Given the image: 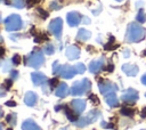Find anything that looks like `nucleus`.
<instances>
[{"label":"nucleus","mask_w":146,"mask_h":130,"mask_svg":"<svg viewBox=\"0 0 146 130\" xmlns=\"http://www.w3.org/2000/svg\"><path fill=\"white\" fill-rule=\"evenodd\" d=\"M145 35H146L145 27H143L141 25L137 23H130L127 27L124 40L129 43H136V42H140L141 40H144Z\"/></svg>","instance_id":"1"},{"label":"nucleus","mask_w":146,"mask_h":130,"mask_svg":"<svg viewBox=\"0 0 146 130\" xmlns=\"http://www.w3.org/2000/svg\"><path fill=\"white\" fill-rule=\"evenodd\" d=\"M52 73L57 74V75H59L64 79H72L75 74H78L74 66L68 65V64L60 65L57 60H55L52 63Z\"/></svg>","instance_id":"2"},{"label":"nucleus","mask_w":146,"mask_h":130,"mask_svg":"<svg viewBox=\"0 0 146 130\" xmlns=\"http://www.w3.org/2000/svg\"><path fill=\"white\" fill-rule=\"evenodd\" d=\"M100 115H102V113H100L99 109H96V108L95 109H91L86 115L79 117V120L76 122H74V125L78 127V128H84V127H87V125L96 122L100 117Z\"/></svg>","instance_id":"3"},{"label":"nucleus","mask_w":146,"mask_h":130,"mask_svg":"<svg viewBox=\"0 0 146 130\" xmlns=\"http://www.w3.org/2000/svg\"><path fill=\"white\" fill-rule=\"evenodd\" d=\"M24 63H25V65H27L30 67L39 68L44 63V54H42V51H40V50L33 51L29 56L24 57Z\"/></svg>","instance_id":"4"},{"label":"nucleus","mask_w":146,"mask_h":130,"mask_svg":"<svg viewBox=\"0 0 146 130\" xmlns=\"http://www.w3.org/2000/svg\"><path fill=\"white\" fill-rule=\"evenodd\" d=\"M91 89V81L87 78L75 81L73 83V86L71 87V94L72 96H82L84 94H87L89 90Z\"/></svg>","instance_id":"5"},{"label":"nucleus","mask_w":146,"mask_h":130,"mask_svg":"<svg viewBox=\"0 0 146 130\" xmlns=\"http://www.w3.org/2000/svg\"><path fill=\"white\" fill-rule=\"evenodd\" d=\"M3 24H5V29L6 31L8 32H13V31H18L23 27V21L19 15L17 14H11L9 15L5 21H3Z\"/></svg>","instance_id":"6"},{"label":"nucleus","mask_w":146,"mask_h":130,"mask_svg":"<svg viewBox=\"0 0 146 130\" xmlns=\"http://www.w3.org/2000/svg\"><path fill=\"white\" fill-rule=\"evenodd\" d=\"M48 30L51 34L55 35L56 39H60L62 36V31H63V19L60 17H56L51 19V22L48 25Z\"/></svg>","instance_id":"7"},{"label":"nucleus","mask_w":146,"mask_h":130,"mask_svg":"<svg viewBox=\"0 0 146 130\" xmlns=\"http://www.w3.org/2000/svg\"><path fill=\"white\" fill-rule=\"evenodd\" d=\"M98 89H99V91H100L102 95L106 96L108 94L115 92L119 88H117V86L115 83H113V82H111L108 80H99V82H98Z\"/></svg>","instance_id":"8"},{"label":"nucleus","mask_w":146,"mask_h":130,"mask_svg":"<svg viewBox=\"0 0 146 130\" xmlns=\"http://www.w3.org/2000/svg\"><path fill=\"white\" fill-rule=\"evenodd\" d=\"M139 96H138V91L132 89V88H129L127 89L122 95H121V99L124 101V103H128V104H133L138 100Z\"/></svg>","instance_id":"9"},{"label":"nucleus","mask_w":146,"mask_h":130,"mask_svg":"<svg viewBox=\"0 0 146 130\" xmlns=\"http://www.w3.org/2000/svg\"><path fill=\"white\" fill-rule=\"evenodd\" d=\"M82 17L83 16H81L78 11H70L66 15V21H67V24L70 26L74 27V26H78L82 22Z\"/></svg>","instance_id":"10"},{"label":"nucleus","mask_w":146,"mask_h":130,"mask_svg":"<svg viewBox=\"0 0 146 130\" xmlns=\"http://www.w3.org/2000/svg\"><path fill=\"white\" fill-rule=\"evenodd\" d=\"M104 65H105V58L102 56L100 58L90 62V64H89V71H90V73L97 74L98 72H100L104 68Z\"/></svg>","instance_id":"11"},{"label":"nucleus","mask_w":146,"mask_h":130,"mask_svg":"<svg viewBox=\"0 0 146 130\" xmlns=\"http://www.w3.org/2000/svg\"><path fill=\"white\" fill-rule=\"evenodd\" d=\"M86 106H87V103L84 99H73L71 101V107L78 115L82 114V112L86 109Z\"/></svg>","instance_id":"12"},{"label":"nucleus","mask_w":146,"mask_h":130,"mask_svg":"<svg viewBox=\"0 0 146 130\" xmlns=\"http://www.w3.org/2000/svg\"><path fill=\"white\" fill-rule=\"evenodd\" d=\"M80 54H81V51H80V49H79L75 44L68 46V47L66 48V50H65V55H66V57H67L70 60H75V59H78V58L80 57Z\"/></svg>","instance_id":"13"},{"label":"nucleus","mask_w":146,"mask_h":130,"mask_svg":"<svg viewBox=\"0 0 146 130\" xmlns=\"http://www.w3.org/2000/svg\"><path fill=\"white\" fill-rule=\"evenodd\" d=\"M31 79H32V82H33V84L34 86H42V84H44L46 82H48L47 80H48V78L43 74V73H41V72H33L32 74H31Z\"/></svg>","instance_id":"14"},{"label":"nucleus","mask_w":146,"mask_h":130,"mask_svg":"<svg viewBox=\"0 0 146 130\" xmlns=\"http://www.w3.org/2000/svg\"><path fill=\"white\" fill-rule=\"evenodd\" d=\"M122 71L128 76H136L139 72V68L136 64H123L122 65Z\"/></svg>","instance_id":"15"},{"label":"nucleus","mask_w":146,"mask_h":130,"mask_svg":"<svg viewBox=\"0 0 146 130\" xmlns=\"http://www.w3.org/2000/svg\"><path fill=\"white\" fill-rule=\"evenodd\" d=\"M68 87H67V84L65 83V82H60L57 87H56V89H55V95L57 96V97H59V98H64V97H66L67 95H68Z\"/></svg>","instance_id":"16"},{"label":"nucleus","mask_w":146,"mask_h":130,"mask_svg":"<svg viewBox=\"0 0 146 130\" xmlns=\"http://www.w3.org/2000/svg\"><path fill=\"white\" fill-rule=\"evenodd\" d=\"M36 101H38V95L35 92L27 91L25 94V96H24V103H25V105L32 107V106H34L36 104Z\"/></svg>","instance_id":"17"},{"label":"nucleus","mask_w":146,"mask_h":130,"mask_svg":"<svg viewBox=\"0 0 146 130\" xmlns=\"http://www.w3.org/2000/svg\"><path fill=\"white\" fill-rule=\"evenodd\" d=\"M22 130H42L32 119H27L22 123Z\"/></svg>","instance_id":"18"},{"label":"nucleus","mask_w":146,"mask_h":130,"mask_svg":"<svg viewBox=\"0 0 146 130\" xmlns=\"http://www.w3.org/2000/svg\"><path fill=\"white\" fill-rule=\"evenodd\" d=\"M105 101L110 107H117L119 106V99L114 92L108 94L105 96Z\"/></svg>","instance_id":"19"},{"label":"nucleus","mask_w":146,"mask_h":130,"mask_svg":"<svg viewBox=\"0 0 146 130\" xmlns=\"http://www.w3.org/2000/svg\"><path fill=\"white\" fill-rule=\"evenodd\" d=\"M64 113H65V115H66V117L71 121V122H76L79 119H78V114L72 109V108H70L67 105H64Z\"/></svg>","instance_id":"20"},{"label":"nucleus","mask_w":146,"mask_h":130,"mask_svg":"<svg viewBox=\"0 0 146 130\" xmlns=\"http://www.w3.org/2000/svg\"><path fill=\"white\" fill-rule=\"evenodd\" d=\"M91 38V32L86 30V29H80L78 31V34H76V40L78 41H87L88 39Z\"/></svg>","instance_id":"21"},{"label":"nucleus","mask_w":146,"mask_h":130,"mask_svg":"<svg viewBox=\"0 0 146 130\" xmlns=\"http://www.w3.org/2000/svg\"><path fill=\"white\" fill-rule=\"evenodd\" d=\"M6 5H10V6H13L14 8L22 9V8L25 7V0H10V1L6 2Z\"/></svg>","instance_id":"22"},{"label":"nucleus","mask_w":146,"mask_h":130,"mask_svg":"<svg viewBox=\"0 0 146 130\" xmlns=\"http://www.w3.org/2000/svg\"><path fill=\"white\" fill-rule=\"evenodd\" d=\"M120 113L123 115V116H128V117H132L135 115V109L133 108H130V107H122L120 109Z\"/></svg>","instance_id":"23"},{"label":"nucleus","mask_w":146,"mask_h":130,"mask_svg":"<svg viewBox=\"0 0 146 130\" xmlns=\"http://www.w3.org/2000/svg\"><path fill=\"white\" fill-rule=\"evenodd\" d=\"M136 21H137L138 23H140V24H143V23L146 22V14H145V11L143 10V8L139 9V11L137 13V15H136Z\"/></svg>","instance_id":"24"},{"label":"nucleus","mask_w":146,"mask_h":130,"mask_svg":"<svg viewBox=\"0 0 146 130\" xmlns=\"http://www.w3.org/2000/svg\"><path fill=\"white\" fill-rule=\"evenodd\" d=\"M16 120H17L16 113H9V114L6 116V121H7L11 127H14V125L16 124Z\"/></svg>","instance_id":"25"},{"label":"nucleus","mask_w":146,"mask_h":130,"mask_svg":"<svg viewBox=\"0 0 146 130\" xmlns=\"http://www.w3.org/2000/svg\"><path fill=\"white\" fill-rule=\"evenodd\" d=\"M43 52H44L46 55H52V54L55 52V47H54V44H51V43L44 44V47H43Z\"/></svg>","instance_id":"26"},{"label":"nucleus","mask_w":146,"mask_h":130,"mask_svg":"<svg viewBox=\"0 0 146 130\" xmlns=\"http://www.w3.org/2000/svg\"><path fill=\"white\" fill-rule=\"evenodd\" d=\"M74 67H75V71H76L78 74H82V73L86 72V66H84L83 63H78V64L74 65Z\"/></svg>","instance_id":"27"},{"label":"nucleus","mask_w":146,"mask_h":130,"mask_svg":"<svg viewBox=\"0 0 146 130\" xmlns=\"http://www.w3.org/2000/svg\"><path fill=\"white\" fill-rule=\"evenodd\" d=\"M11 84H13V80H11V79H7V80H5V82L2 83L1 88H2V89H6V90H9L10 87H11Z\"/></svg>","instance_id":"28"},{"label":"nucleus","mask_w":146,"mask_h":130,"mask_svg":"<svg viewBox=\"0 0 146 130\" xmlns=\"http://www.w3.org/2000/svg\"><path fill=\"white\" fill-rule=\"evenodd\" d=\"M49 8H50V9H52V10H58V9H60V8H62V6L58 3V1H57V0H55V1L50 2Z\"/></svg>","instance_id":"29"},{"label":"nucleus","mask_w":146,"mask_h":130,"mask_svg":"<svg viewBox=\"0 0 146 130\" xmlns=\"http://www.w3.org/2000/svg\"><path fill=\"white\" fill-rule=\"evenodd\" d=\"M47 39H48L47 34H39V35H36V38L34 39V42H35V43H40V42H42L43 40H47Z\"/></svg>","instance_id":"30"},{"label":"nucleus","mask_w":146,"mask_h":130,"mask_svg":"<svg viewBox=\"0 0 146 130\" xmlns=\"http://www.w3.org/2000/svg\"><path fill=\"white\" fill-rule=\"evenodd\" d=\"M13 63H11V59L9 60V59H7V60H3V63H2V70L6 72V71H8L9 68H10V65H11Z\"/></svg>","instance_id":"31"},{"label":"nucleus","mask_w":146,"mask_h":130,"mask_svg":"<svg viewBox=\"0 0 146 130\" xmlns=\"http://www.w3.org/2000/svg\"><path fill=\"white\" fill-rule=\"evenodd\" d=\"M36 10H38V13H39V15H40V16H41V17H42L43 19H46V18H48V16H49V14H48V13H47L46 10H43V9H42V8H40V7H39V8H36Z\"/></svg>","instance_id":"32"},{"label":"nucleus","mask_w":146,"mask_h":130,"mask_svg":"<svg viewBox=\"0 0 146 130\" xmlns=\"http://www.w3.org/2000/svg\"><path fill=\"white\" fill-rule=\"evenodd\" d=\"M11 63H13V65H18V64L21 63V57H19L18 54H15V55L13 56V58H11Z\"/></svg>","instance_id":"33"},{"label":"nucleus","mask_w":146,"mask_h":130,"mask_svg":"<svg viewBox=\"0 0 146 130\" xmlns=\"http://www.w3.org/2000/svg\"><path fill=\"white\" fill-rule=\"evenodd\" d=\"M89 100H90L91 103H94L95 105H98V104H99V99H98V97H97L96 95H94V94L89 95Z\"/></svg>","instance_id":"34"},{"label":"nucleus","mask_w":146,"mask_h":130,"mask_svg":"<svg viewBox=\"0 0 146 130\" xmlns=\"http://www.w3.org/2000/svg\"><path fill=\"white\" fill-rule=\"evenodd\" d=\"M48 83H49V86H50V89H54L56 86H58V84H59V83H58V80H57L56 78H54V79L49 80V81H48Z\"/></svg>","instance_id":"35"},{"label":"nucleus","mask_w":146,"mask_h":130,"mask_svg":"<svg viewBox=\"0 0 146 130\" xmlns=\"http://www.w3.org/2000/svg\"><path fill=\"white\" fill-rule=\"evenodd\" d=\"M9 74H10V79L14 81V80H16V79H18V71H16V70H13V71H10L9 72Z\"/></svg>","instance_id":"36"},{"label":"nucleus","mask_w":146,"mask_h":130,"mask_svg":"<svg viewBox=\"0 0 146 130\" xmlns=\"http://www.w3.org/2000/svg\"><path fill=\"white\" fill-rule=\"evenodd\" d=\"M100 125H102L103 128H105V129H112V128H113V124L107 123V122H105V121H102V122H100Z\"/></svg>","instance_id":"37"},{"label":"nucleus","mask_w":146,"mask_h":130,"mask_svg":"<svg viewBox=\"0 0 146 130\" xmlns=\"http://www.w3.org/2000/svg\"><path fill=\"white\" fill-rule=\"evenodd\" d=\"M6 105L10 106V107H14V106H16V103L14 100H8V101H6Z\"/></svg>","instance_id":"38"},{"label":"nucleus","mask_w":146,"mask_h":130,"mask_svg":"<svg viewBox=\"0 0 146 130\" xmlns=\"http://www.w3.org/2000/svg\"><path fill=\"white\" fill-rule=\"evenodd\" d=\"M82 23H83V24H89V23H90V19H89L87 16H83V17H82Z\"/></svg>","instance_id":"39"},{"label":"nucleus","mask_w":146,"mask_h":130,"mask_svg":"<svg viewBox=\"0 0 146 130\" xmlns=\"http://www.w3.org/2000/svg\"><path fill=\"white\" fill-rule=\"evenodd\" d=\"M123 56H124V57H129V56H130V50H129V49H125V50L123 51Z\"/></svg>","instance_id":"40"},{"label":"nucleus","mask_w":146,"mask_h":130,"mask_svg":"<svg viewBox=\"0 0 146 130\" xmlns=\"http://www.w3.org/2000/svg\"><path fill=\"white\" fill-rule=\"evenodd\" d=\"M140 116L141 117H146V107H144L141 109V113H140Z\"/></svg>","instance_id":"41"},{"label":"nucleus","mask_w":146,"mask_h":130,"mask_svg":"<svg viewBox=\"0 0 146 130\" xmlns=\"http://www.w3.org/2000/svg\"><path fill=\"white\" fill-rule=\"evenodd\" d=\"M140 81H141V83H143L144 86H146V73L141 76V80H140Z\"/></svg>","instance_id":"42"},{"label":"nucleus","mask_w":146,"mask_h":130,"mask_svg":"<svg viewBox=\"0 0 146 130\" xmlns=\"http://www.w3.org/2000/svg\"><path fill=\"white\" fill-rule=\"evenodd\" d=\"M113 70H114V65H113V64H110V65L107 66V71H108V72H113Z\"/></svg>","instance_id":"43"},{"label":"nucleus","mask_w":146,"mask_h":130,"mask_svg":"<svg viewBox=\"0 0 146 130\" xmlns=\"http://www.w3.org/2000/svg\"><path fill=\"white\" fill-rule=\"evenodd\" d=\"M39 0H27V2H29V6H32V5H34V3H36Z\"/></svg>","instance_id":"44"},{"label":"nucleus","mask_w":146,"mask_h":130,"mask_svg":"<svg viewBox=\"0 0 146 130\" xmlns=\"http://www.w3.org/2000/svg\"><path fill=\"white\" fill-rule=\"evenodd\" d=\"M141 6H143V2H141V1H138V2H137V3H136V7H138V8H139V9H141V8H140V7H141Z\"/></svg>","instance_id":"45"},{"label":"nucleus","mask_w":146,"mask_h":130,"mask_svg":"<svg viewBox=\"0 0 146 130\" xmlns=\"http://www.w3.org/2000/svg\"><path fill=\"white\" fill-rule=\"evenodd\" d=\"M115 1H119V2H121V1H123V0H115Z\"/></svg>","instance_id":"46"},{"label":"nucleus","mask_w":146,"mask_h":130,"mask_svg":"<svg viewBox=\"0 0 146 130\" xmlns=\"http://www.w3.org/2000/svg\"><path fill=\"white\" fill-rule=\"evenodd\" d=\"M7 130H13V129H11V128H8V129H7Z\"/></svg>","instance_id":"47"},{"label":"nucleus","mask_w":146,"mask_h":130,"mask_svg":"<svg viewBox=\"0 0 146 130\" xmlns=\"http://www.w3.org/2000/svg\"><path fill=\"white\" fill-rule=\"evenodd\" d=\"M60 130H67V129H66V128H64V129H60Z\"/></svg>","instance_id":"48"},{"label":"nucleus","mask_w":146,"mask_h":130,"mask_svg":"<svg viewBox=\"0 0 146 130\" xmlns=\"http://www.w3.org/2000/svg\"><path fill=\"white\" fill-rule=\"evenodd\" d=\"M145 97H146V94H145Z\"/></svg>","instance_id":"49"},{"label":"nucleus","mask_w":146,"mask_h":130,"mask_svg":"<svg viewBox=\"0 0 146 130\" xmlns=\"http://www.w3.org/2000/svg\"><path fill=\"white\" fill-rule=\"evenodd\" d=\"M141 130H145V129H141Z\"/></svg>","instance_id":"50"}]
</instances>
